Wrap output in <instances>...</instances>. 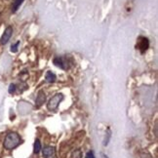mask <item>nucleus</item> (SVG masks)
I'll return each instance as SVG.
<instances>
[{
    "label": "nucleus",
    "instance_id": "39448f33",
    "mask_svg": "<svg viewBox=\"0 0 158 158\" xmlns=\"http://www.w3.org/2000/svg\"><path fill=\"white\" fill-rule=\"evenodd\" d=\"M12 34H13V27H7L5 28L4 32L1 36V38H0V44L1 45H5L7 44L10 38L12 37Z\"/></svg>",
    "mask_w": 158,
    "mask_h": 158
},
{
    "label": "nucleus",
    "instance_id": "423d86ee",
    "mask_svg": "<svg viewBox=\"0 0 158 158\" xmlns=\"http://www.w3.org/2000/svg\"><path fill=\"white\" fill-rule=\"evenodd\" d=\"M45 102H46V95H45V93L43 92V91H39L37 97H36V100H35V106H36V107H40Z\"/></svg>",
    "mask_w": 158,
    "mask_h": 158
},
{
    "label": "nucleus",
    "instance_id": "7ed1b4c3",
    "mask_svg": "<svg viewBox=\"0 0 158 158\" xmlns=\"http://www.w3.org/2000/svg\"><path fill=\"white\" fill-rule=\"evenodd\" d=\"M54 64L55 65L59 66L62 69H69V64L70 60L68 57H56L54 59Z\"/></svg>",
    "mask_w": 158,
    "mask_h": 158
},
{
    "label": "nucleus",
    "instance_id": "f257e3e1",
    "mask_svg": "<svg viewBox=\"0 0 158 158\" xmlns=\"http://www.w3.org/2000/svg\"><path fill=\"white\" fill-rule=\"evenodd\" d=\"M21 143V137L17 133H9L4 139V148L8 150H11L17 148Z\"/></svg>",
    "mask_w": 158,
    "mask_h": 158
},
{
    "label": "nucleus",
    "instance_id": "1a4fd4ad",
    "mask_svg": "<svg viewBox=\"0 0 158 158\" xmlns=\"http://www.w3.org/2000/svg\"><path fill=\"white\" fill-rule=\"evenodd\" d=\"M23 1H25V0H13V4H12V12H13V13L17 12Z\"/></svg>",
    "mask_w": 158,
    "mask_h": 158
},
{
    "label": "nucleus",
    "instance_id": "9d476101",
    "mask_svg": "<svg viewBox=\"0 0 158 158\" xmlns=\"http://www.w3.org/2000/svg\"><path fill=\"white\" fill-rule=\"evenodd\" d=\"M41 143L39 142V139H35V143H34V148H33V152L34 153H39L40 150H41Z\"/></svg>",
    "mask_w": 158,
    "mask_h": 158
},
{
    "label": "nucleus",
    "instance_id": "ddd939ff",
    "mask_svg": "<svg viewBox=\"0 0 158 158\" xmlns=\"http://www.w3.org/2000/svg\"><path fill=\"white\" fill-rule=\"evenodd\" d=\"M85 158H95L94 153L92 152V151H89V152L86 154V156H85Z\"/></svg>",
    "mask_w": 158,
    "mask_h": 158
},
{
    "label": "nucleus",
    "instance_id": "f8f14e48",
    "mask_svg": "<svg viewBox=\"0 0 158 158\" xmlns=\"http://www.w3.org/2000/svg\"><path fill=\"white\" fill-rule=\"evenodd\" d=\"M9 93L10 94H13V93H15V91H16V85L15 84H11L10 86H9Z\"/></svg>",
    "mask_w": 158,
    "mask_h": 158
},
{
    "label": "nucleus",
    "instance_id": "6e6552de",
    "mask_svg": "<svg viewBox=\"0 0 158 158\" xmlns=\"http://www.w3.org/2000/svg\"><path fill=\"white\" fill-rule=\"evenodd\" d=\"M45 79H46L47 82L53 83V82L56 81L57 76H56V74L54 73V72H52V71H47L46 72V75H45Z\"/></svg>",
    "mask_w": 158,
    "mask_h": 158
},
{
    "label": "nucleus",
    "instance_id": "9b49d317",
    "mask_svg": "<svg viewBox=\"0 0 158 158\" xmlns=\"http://www.w3.org/2000/svg\"><path fill=\"white\" fill-rule=\"evenodd\" d=\"M19 45H20V41H18V42H16L15 44L12 45L11 46V52H13V53L18 52V47H19Z\"/></svg>",
    "mask_w": 158,
    "mask_h": 158
},
{
    "label": "nucleus",
    "instance_id": "f03ea898",
    "mask_svg": "<svg viewBox=\"0 0 158 158\" xmlns=\"http://www.w3.org/2000/svg\"><path fill=\"white\" fill-rule=\"evenodd\" d=\"M63 100H64L63 94H60V93L56 94L54 97H52L49 101V102H48V105H47L48 109H49V110H56L59 106V105H60V102Z\"/></svg>",
    "mask_w": 158,
    "mask_h": 158
},
{
    "label": "nucleus",
    "instance_id": "20e7f679",
    "mask_svg": "<svg viewBox=\"0 0 158 158\" xmlns=\"http://www.w3.org/2000/svg\"><path fill=\"white\" fill-rule=\"evenodd\" d=\"M148 46H149V41L148 38L143 37V36L139 37L138 43H137V49L139 50V52H141L142 54H143L148 49Z\"/></svg>",
    "mask_w": 158,
    "mask_h": 158
},
{
    "label": "nucleus",
    "instance_id": "0eeeda50",
    "mask_svg": "<svg viewBox=\"0 0 158 158\" xmlns=\"http://www.w3.org/2000/svg\"><path fill=\"white\" fill-rule=\"evenodd\" d=\"M55 152H56V150H55L54 148H52V147H46L43 149V157L44 158H52V156L55 155Z\"/></svg>",
    "mask_w": 158,
    "mask_h": 158
}]
</instances>
